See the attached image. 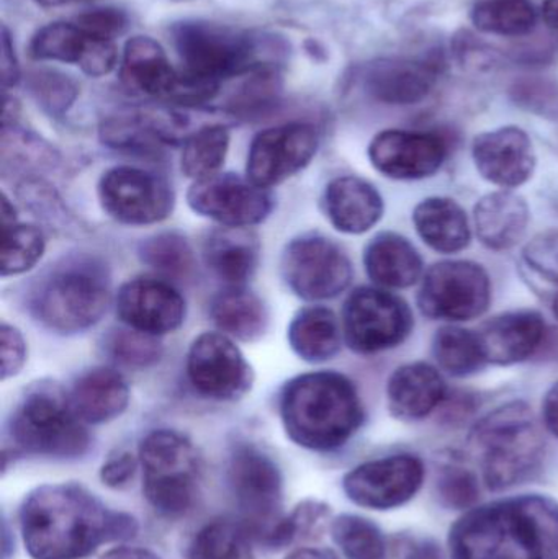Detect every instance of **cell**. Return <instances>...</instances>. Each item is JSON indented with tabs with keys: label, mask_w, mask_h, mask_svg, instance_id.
<instances>
[{
	"label": "cell",
	"mask_w": 558,
	"mask_h": 559,
	"mask_svg": "<svg viewBox=\"0 0 558 559\" xmlns=\"http://www.w3.org/2000/svg\"><path fill=\"white\" fill-rule=\"evenodd\" d=\"M20 528L33 559H79L102 545L131 540L138 522L105 508L82 486L45 485L23 501Z\"/></svg>",
	"instance_id": "obj_1"
},
{
	"label": "cell",
	"mask_w": 558,
	"mask_h": 559,
	"mask_svg": "<svg viewBox=\"0 0 558 559\" xmlns=\"http://www.w3.org/2000/svg\"><path fill=\"white\" fill-rule=\"evenodd\" d=\"M454 559H558V506L521 498L468 512L451 532Z\"/></svg>",
	"instance_id": "obj_2"
},
{
	"label": "cell",
	"mask_w": 558,
	"mask_h": 559,
	"mask_svg": "<svg viewBox=\"0 0 558 559\" xmlns=\"http://www.w3.org/2000/svg\"><path fill=\"white\" fill-rule=\"evenodd\" d=\"M281 419L295 445L311 452H333L363 426L364 406L349 378L337 371H313L285 384Z\"/></svg>",
	"instance_id": "obj_3"
},
{
	"label": "cell",
	"mask_w": 558,
	"mask_h": 559,
	"mask_svg": "<svg viewBox=\"0 0 558 559\" xmlns=\"http://www.w3.org/2000/svg\"><path fill=\"white\" fill-rule=\"evenodd\" d=\"M472 442L480 455L485 481L503 489L531 478L544 456V440L533 411L524 403L498 407L477 424Z\"/></svg>",
	"instance_id": "obj_4"
},
{
	"label": "cell",
	"mask_w": 558,
	"mask_h": 559,
	"mask_svg": "<svg viewBox=\"0 0 558 559\" xmlns=\"http://www.w3.org/2000/svg\"><path fill=\"white\" fill-rule=\"evenodd\" d=\"M108 305L110 282L105 269L94 261H71L39 283L32 311L49 331L78 334L97 324Z\"/></svg>",
	"instance_id": "obj_5"
},
{
	"label": "cell",
	"mask_w": 558,
	"mask_h": 559,
	"mask_svg": "<svg viewBox=\"0 0 558 559\" xmlns=\"http://www.w3.org/2000/svg\"><path fill=\"white\" fill-rule=\"evenodd\" d=\"M138 459L143 466V492L163 518H182L193 504L200 460L193 443L176 430L147 433Z\"/></svg>",
	"instance_id": "obj_6"
},
{
	"label": "cell",
	"mask_w": 558,
	"mask_h": 559,
	"mask_svg": "<svg viewBox=\"0 0 558 559\" xmlns=\"http://www.w3.org/2000/svg\"><path fill=\"white\" fill-rule=\"evenodd\" d=\"M16 450L48 459H81L91 449V436L69 401L52 390H36L22 401L10 423Z\"/></svg>",
	"instance_id": "obj_7"
},
{
	"label": "cell",
	"mask_w": 558,
	"mask_h": 559,
	"mask_svg": "<svg viewBox=\"0 0 558 559\" xmlns=\"http://www.w3.org/2000/svg\"><path fill=\"white\" fill-rule=\"evenodd\" d=\"M173 35L180 71L205 84L219 87L226 79L241 78L261 66L252 38L229 26L193 20L174 26Z\"/></svg>",
	"instance_id": "obj_8"
},
{
	"label": "cell",
	"mask_w": 558,
	"mask_h": 559,
	"mask_svg": "<svg viewBox=\"0 0 558 559\" xmlns=\"http://www.w3.org/2000/svg\"><path fill=\"white\" fill-rule=\"evenodd\" d=\"M228 483L241 509L249 537L275 547L282 518V473L277 463L258 447L239 445L228 465Z\"/></svg>",
	"instance_id": "obj_9"
},
{
	"label": "cell",
	"mask_w": 558,
	"mask_h": 559,
	"mask_svg": "<svg viewBox=\"0 0 558 559\" xmlns=\"http://www.w3.org/2000/svg\"><path fill=\"white\" fill-rule=\"evenodd\" d=\"M413 328L415 318L408 302L387 289L360 286L344 302V341L356 354L373 355L399 347Z\"/></svg>",
	"instance_id": "obj_10"
},
{
	"label": "cell",
	"mask_w": 558,
	"mask_h": 559,
	"mask_svg": "<svg viewBox=\"0 0 558 559\" xmlns=\"http://www.w3.org/2000/svg\"><path fill=\"white\" fill-rule=\"evenodd\" d=\"M491 280L477 262L442 261L429 267L418 293V306L429 319L472 321L487 312Z\"/></svg>",
	"instance_id": "obj_11"
},
{
	"label": "cell",
	"mask_w": 558,
	"mask_h": 559,
	"mask_svg": "<svg viewBox=\"0 0 558 559\" xmlns=\"http://www.w3.org/2000/svg\"><path fill=\"white\" fill-rule=\"evenodd\" d=\"M282 277L288 288L307 301L333 299L346 292L354 277L353 262L331 239L304 235L285 246Z\"/></svg>",
	"instance_id": "obj_12"
},
{
	"label": "cell",
	"mask_w": 558,
	"mask_h": 559,
	"mask_svg": "<svg viewBox=\"0 0 558 559\" xmlns=\"http://www.w3.org/2000/svg\"><path fill=\"white\" fill-rule=\"evenodd\" d=\"M97 193L102 210L127 226L157 225L173 215L176 205L170 183L138 167L108 169L98 180Z\"/></svg>",
	"instance_id": "obj_13"
},
{
	"label": "cell",
	"mask_w": 558,
	"mask_h": 559,
	"mask_svg": "<svg viewBox=\"0 0 558 559\" xmlns=\"http://www.w3.org/2000/svg\"><path fill=\"white\" fill-rule=\"evenodd\" d=\"M187 378L206 400H241L251 390L254 373L238 345L219 332H203L187 354Z\"/></svg>",
	"instance_id": "obj_14"
},
{
	"label": "cell",
	"mask_w": 558,
	"mask_h": 559,
	"mask_svg": "<svg viewBox=\"0 0 558 559\" xmlns=\"http://www.w3.org/2000/svg\"><path fill=\"white\" fill-rule=\"evenodd\" d=\"M320 134L313 124L287 123L256 134L246 160V177L271 189L304 170L317 156Z\"/></svg>",
	"instance_id": "obj_15"
},
{
	"label": "cell",
	"mask_w": 558,
	"mask_h": 559,
	"mask_svg": "<svg viewBox=\"0 0 558 559\" xmlns=\"http://www.w3.org/2000/svg\"><path fill=\"white\" fill-rule=\"evenodd\" d=\"M190 210L225 228H251L272 212V199L265 189L236 174H216L197 180L187 192Z\"/></svg>",
	"instance_id": "obj_16"
},
{
	"label": "cell",
	"mask_w": 558,
	"mask_h": 559,
	"mask_svg": "<svg viewBox=\"0 0 558 559\" xmlns=\"http://www.w3.org/2000/svg\"><path fill=\"white\" fill-rule=\"evenodd\" d=\"M425 479L422 460L393 455L356 466L344 476L347 498L360 508L389 511L415 498Z\"/></svg>",
	"instance_id": "obj_17"
},
{
	"label": "cell",
	"mask_w": 558,
	"mask_h": 559,
	"mask_svg": "<svg viewBox=\"0 0 558 559\" xmlns=\"http://www.w3.org/2000/svg\"><path fill=\"white\" fill-rule=\"evenodd\" d=\"M120 78L138 94L174 104L195 105L192 82L170 64L163 46L150 36L128 39L121 56Z\"/></svg>",
	"instance_id": "obj_18"
},
{
	"label": "cell",
	"mask_w": 558,
	"mask_h": 559,
	"mask_svg": "<svg viewBox=\"0 0 558 559\" xmlns=\"http://www.w3.org/2000/svg\"><path fill=\"white\" fill-rule=\"evenodd\" d=\"M444 138L425 131H380L369 144V159L377 173L393 180H422L435 176L446 157Z\"/></svg>",
	"instance_id": "obj_19"
},
{
	"label": "cell",
	"mask_w": 558,
	"mask_h": 559,
	"mask_svg": "<svg viewBox=\"0 0 558 559\" xmlns=\"http://www.w3.org/2000/svg\"><path fill=\"white\" fill-rule=\"evenodd\" d=\"M186 299L164 280L138 277L117 293V314L127 328L150 335L177 331L186 321Z\"/></svg>",
	"instance_id": "obj_20"
},
{
	"label": "cell",
	"mask_w": 558,
	"mask_h": 559,
	"mask_svg": "<svg viewBox=\"0 0 558 559\" xmlns=\"http://www.w3.org/2000/svg\"><path fill=\"white\" fill-rule=\"evenodd\" d=\"M478 174L503 190L518 189L536 170V151L526 131L503 127L478 134L472 144Z\"/></svg>",
	"instance_id": "obj_21"
},
{
	"label": "cell",
	"mask_w": 558,
	"mask_h": 559,
	"mask_svg": "<svg viewBox=\"0 0 558 559\" xmlns=\"http://www.w3.org/2000/svg\"><path fill=\"white\" fill-rule=\"evenodd\" d=\"M438 82V69L425 59L383 58L369 64L364 87L373 100L408 107L425 100Z\"/></svg>",
	"instance_id": "obj_22"
},
{
	"label": "cell",
	"mask_w": 558,
	"mask_h": 559,
	"mask_svg": "<svg viewBox=\"0 0 558 559\" xmlns=\"http://www.w3.org/2000/svg\"><path fill=\"white\" fill-rule=\"evenodd\" d=\"M478 335L487 364L510 367L536 354L546 337V321L531 309L504 312L488 321Z\"/></svg>",
	"instance_id": "obj_23"
},
{
	"label": "cell",
	"mask_w": 558,
	"mask_h": 559,
	"mask_svg": "<svg viewBox=\"0 0 558 559\" xmlns=\"http://www.w3.org/2000/svg\"><path fill=\"white\" fill-rule=\"evenodd\" d=\"M324 213L331 225L344 235H364L382 219L383 199L379 190L356 176L336 177L323 195Z\"/></svg>",
	"instance_id": "obj_24"
},
{
	"label": "cell",
	"mask_w": 558,
	"mask_h": 559,
	"mask_svg": "<svg viewBox=\"0 0 558 559\" xmlns=\"http://www.w3.org/2000/svg\"><path fill=\"white\" fill-rule=\"evenodd\" d=\"M448 396V386L438 368L426 361L402 365L387 383L390 413L400 420H422L438 409Z\"/></svg>",
	"instance_id": "obj_25"
},
{
	"label": "cell",
	"mask_w": 558,
	"mask_h": 559,
	"mask_svg": "<svg viewBox=\"0 0 558 559\" xmlns=\"http://www.w3.org/2000/svg\"><path fill=\"white\" fill-rule=\"evenodd\" d=\"M183 123L166 111H131L107 118L100 127L104 144L115 150L156 154L179 141Z\"/></svg>",
	"instance_id": "obj_26"
},
{
	"label": "cell",
	"mask_w": 558,
	"mask_h": 559,
	"mask_svg": "<svg viewBox=\"0 0 558 559\" xmlns=\"http://www.w3.org/2000/svg\"><path fill=\"white\" fill-rule=\"evenodd\" d=\"M115 39L104 38L72 22H55L43 26L29 43V56L36 61L78 64L84 72L92 71L107 55Z\"/></svg>",
	"instance_id": "obj_27"
},
{
	"label": "cell",
	"mask_w": 558,
	"mask_h": 559,
	"mask_svg": "<svg viewBox=\"0 0 558 559\" xmlns=\"http://www.w3.org/2000/svg\"><path fill=\"white\" fill-rule=\"evenodd\" d=\"M530 219L526 200L510 190L488 193L474 210L478 239L485 248L497 252L517 248L526 236Z\"/></svg>",
	"instance_id": "obj_28"
},
{
	"label": "cell",
	"mask_w": 558,
	"mask_h": 559,
	"mask_svg": "<svg viewBox=\"0 0 558 559\" xmlns=\"http://www.w3.org/2000/svg\"><path fill=\"white\" fill-rule=\"evenodd\" d=\"M69 404L82 423H110L127 411L130 388L118 371L92 368L72 384Z\"/></svg>",
	"instance_id": "obj_29"
},
{
	"label": "cell",
	"mask_w": 558,
	"mask_h": 559,
	"mask_svg": "<svg viewBox=\"0 0 558 559\" xmlns=\"http://www.w3.org/2000/svg\"><path fill=\"white\" fill-rule=\"evenodd\" d=\"M367 275L383 288H409L423 274L418 249L396 233H380L370 239L364 251Z\"/></svg>",
	"instance_id": "obj_30"
},
{
	"label": "cell",
	"mask_w": 558,
	"mask_h": 559,
	"mask_svg": "<svg viewBox=\"0 0 558 559\" xmlns=\"http://www.w3.org/2000/svg\"><path fill=\"white\" fill-rule=\"evenodd\" d=\"M413 223L419 238L441 254L464 251L472 241L467 213L448 197H429L416 205Z\"/></svg>",
	"instance_id": "obj_31"
},
{
	"label": "cell",
	"mask_w": 558,
	"mask_h": 559,
	"mask_svg": "<svg viewBox=\"0 0 558 559\" xmlns=\"http://www.w3.org/2000/svg\"><path fill=\"white\" fill-rule=\"evenodd\" d=\"M259 255L261 245L249 228L218 229L203 245V259L210 271L233 286H241L254 275Z\"/></svg>",
	"instance_id": "obj_32"
},
{
	"label": "cell",
	"mask_w": 558,
	"mask_h": 559,
	"mask_svg": "<svg viewBox=\"0 0 558 559\" xmlns=\"http://www.w3.org/2000/svg\"><path fill=\"white\" fill-rule=\"evenodd\" d=\"M288 344L301 360L321 364L341 350V325L336 314L324 306L300 309L287 331Z\"/></svg>",
	"instance_id": "obj_33"
},
{
	"label": "cell",
	"mask_w": 558,
	"mask_h": 559,
	"mask_svg": "<svg viewBox=\"0 0 558 559\" xmlns=\"http://www.w3.org/2000/svg\"><path fill=\"white\" fill-rule=\"evenodd\" d=\"M210 316L223 334L238 341H259L268 331L269 312L264 301L242 286L218 293L210 305Z\"/></svg>",
	"instance_id": "obj_34"
},
{
	"label": "cell",
	"mask_w": 558,
	"mask_h": 559,
	"mask_svg": "<svg viewBox=\"0 0 558 559\" xmlns=\"http://www.w3.org/2000/svg\"><path fill=\"white\" fill-rule=\"evenodd\" d=\"M58 151L38 134L19 124H2V174L20 173L23 177L39 176L58 167Z\"/></svg>",
	"instance_id": "obj_35"
},
{
	"label": "cell",
	"mask_w": 558,
	"mask_h": 559,
	"mask_svg": "<svg viewBox=\"0 0 558 559\" xmlns=\"http://www.w3.org/2000/svg\"><path fill=\"white\" fill-rule=\"evenodd\" d=\"M432 355L442 370L458 378L471 377L487 365L480 335L459 325H444L436 332Z\"/></svg>",
	"instance_id": "obj_36"
},
{
	"label": "cell",
	"mask_w": 558,
	"mask_h": 559,
	"mask_svg": "<svg viewBox=\"0 0 558 559\" xmlns=\"http://www.w3.org/2000/svg\"><path fill=\"white\" fill-rule=\"evenodd\" d=\"M471 19L482 33L520 38L533 32L537 12L531 0H478Z\"/></svg>",
	"instance_id": "obj_37"
},
{
	"label": "cell",
	"mask_w": 558,
	"mask_h": 559,
	"mask_svg": "<svg viewBox=\"0 0 558 559\" xmlns=\"http://www.w3.org/2000/svg\"><path fill=\"white\" fill-rule=\"evenodd\" d=\"M229 141V131L222 124H209L187 138L180 156L183 176L193 182L216 176L228 156Z\"/></svg>",
	"instance_id": "obj_38"
},
{
	"label": "cell",
	"mask_w": 558,
	"mask_h": 559,
	"mask_svg": "<svg viewBox=\"0 0 558 559\" xmlns=\"http://www.w3.org/2000/svg\"><path fill=\"white\" fill-rule=\"evenodd\" d=\"M138 255L144 265L167 278L192 280L197 272L192 246L180 233H159L143 239Z\"/></svg>",
	"instance_id": "obj_39"
},
{
	"label": "cell",
	"mask_w": 558,
	"mask_h": 559,
	"mask_svg": "<svg viewBox=\"0 0 558 559\" xmlns=\"http://www.w3.org/2000/svg\"><path fill=\"white\" fill-rule=\"evenodd\" d=\"M16 197L28 212L56 233L71 235L74 231H84L81 219L75 218L74 213L69 210L55 187L41 177H22L16 186Z\"/></svg>",
	"instance_id": "obj_40"
},
{
	"label": "cell",
	"mask_w": 558,
	"mask_h": 559,
	"mask_svg": "<svg viewBox=\"0 0 558 559\" xmlns=\"http://www.w3.org/2000/svg\"><path fill=\"white\" fill-rule=\"evenodd\" d=\"M187 559H256L251 537L242 525L215 521L193 537Z\"/></svg>",
	"instance_id": "obj_41"
},
{
	"label": "cell",
	"mask_w": 558,
	"mask_h": 559,
	"mask_svg": "<svg viewBox=\"0 0 558 559\" xmlns=\"http://www.w3.org/2000/svg\"><path fill=\"white\" fill-rule=\"evenodd\" d=\"M331 535L347 559H387L385 538L367 519L340 515L331 522Z\"/></svg>",
	"instance_id": "obj_42"
},
{
	"label": "cell",
	"mask_w": 558,
	"mask_h": 559,
	"mask_svg": "<svg viewBox=\"0 0 558 559\" xmlns=\"http://www.w3.org/2000/svg\"><path fill=\"white\" fill-rule=\"evenodd\" d=\"M45 249V235L36 226L16 223L3 229L2 277H16L32 271Z\"/></svg>",
	"instance_id": "obj_43"
},
{
	"label": "cell",
	"mask_w": 558,
	"mask_h": 559,
	"mask_svg": "<svg viewBox=\"0 0 558 559\" xmlns=\"http://www.w3.org/2000/svg\"><path fill=\"white\" fill-rule=\"evenodd\" d=\"M105 354L130 368H147L163 357V345L156 335L144 334L134 329H111L104 338Z\"/></svg>",
	"instance_id": "obj_44"
},
{
	"label": "cell",
	"mask_w": 558,
	"mask_h": 559,
	"mask_svg": "<svg viewBox=\"0 0 558 559\" xmlns=\"http://www.w3.org/2000/svg\"><path fill=\"white\" fill-rule=\"evenodd\" d=\"M29 88L38 104L52 115H61L74 104L78 87L68 75L55 71L35 72L29 79Z\"/></svg>",
	"instance_id": "obj_45"
},
{
	"label": "cell",
	"mask_w": 558,
	"mask_h": 559,
	"mask_svg": "<svg viewBox=\"0 0 558 559\" xmlns=\"http://www.w3.org/2000/svg\"><path fill=\"white\" fill-rule=\"evenodd\" d=\"M514 104L539 117L558 118V85L546 79H523L511 88Z\"/></svg>",
	"instance_id": "obj_46"
},
{
	"label": "cell",
	"mask_w": 558,
	"mask_h": 559,
	"mask_svg": "<svg viewBox=\"0 0 558 559\" xmlns=\"http://www.w3.org/2000/svg\"><path fill=\"white\" fill-rule=\"evenodd\" d=\"M523 259L539 277L558 283V231L541 233L531 239L524 246Z\"/></svg>",
	"instance_id": "obj_47"
},
{
	"label": "cell",
	"mask_w": 558,
	"mask_h": 559,
	"mask_svg": "<svg viewBox=\"0 0 558 559\" xmlns=\"http://www.w3.org/2000/svg\"><path fill=\"white\" fill-rule=\"evenodd\" d=\"M328 518H330V508L323 502H301L287 518L292 542L313 538L314 534L320 532L321 525L328 521Z\"/></svg>",
	"instance_id": "obj_48"
},
{
	"label": "cell",
	"mask_w": 558,
	"mask_h": 559,
	"mask_svg": "<svg viewBox=\"0 0 558 559\" xmlns=\"http://www.w3.org/2000/svg\"><path fill=\"white\" fill-rule=\"evenodd\" d=\"M0 357H2V380L16 377L22 371L26 364V347L25 337L19 329L13 325L2 322L0 328Z\"/></svg>",
	"instance_id": "obj_49"
},
{
	"label": "cell",
	"mask_w": 558,
	"mask_h": 559,
	"mask_svg": "<svg viewBox=\"0 0 558 559\" xmlns=\"http://www.w3.org/2000/svg\"><path fill=\"white\" fill-rule=\"evenodd\" d=\"M74 20L88 32L104 36V38L115 39L127 28V15L121 10L111 9V7L87 10V12L75 16Z\"/></svg>",
	"instance_id": "obj_50"
},
{
	"label": "cell",
	"mask_w": 558,
	"mask_h": 559,
	"mask_svg": "<svg viewBox=\"0 0 558 559\" xmlns=\"http://www.w3.org/2000/svg\"><path fill=\"white\" fill-rule=\"evenodd\" d=\"M477 481L471 473L452 468L441 479V495L454 508H468L477 499Z\"/></svg>",
	"instance_id": "obj_51"
},
{
	"label": "cell",
	"mask_w": 558,
	"mask_h": 559,
	"mask_svg": "<svg viewBox=\"0 0 558 559\" xmlns=\"http://www.w3.org/2000/svg\"><path fill=\"white\" fill-rule=\"evenodd\" d=\"M140 459L130 452H121L118 455L110 456L107 462L102 465L100 479L105 486L111 489H121L133 479L136 473Z\"/></svg>",
	"instance_id": "obj_52"
},
{
	"label": "cell",
	"mask_w": 558,
	"mask_h": 559,
	"mask_svg": "<svg viewBox=\"0 0 558 559\" xmlns=\"http://www.w3.org/2000/svg\"><path fill=\"white\" fill-rule=\"evenodd\" d=\"M20 79L19 62L13 52L12 41L5 26L2 28V84L3 88L13 87Z\"/></svg>",
	"instance_id": "obj_53"
},
{
	"label": "cell",
	"mask_w": 558,
	"mask_h": 559,
	"mask_svg": "<svg viewBox=\"0 0 558 559\" xmlns=\"http://www.w3.org/2000/svg\"><path fill=\"white\" fill-rule=\"evenodd\" d=\"M543 417L547 429L558 437V381L547 391L543 401Z\"/></svg>",
	"instance_id": "obj_54"
},
{
	"label": "cell",
	"mask_w": 558,
	"mask_h": 559,
	"mask_svg": "<svg viewBox=\"0 0 558 559\" xmlns=\"http://www.w3.org/2000/svg\"><path fill=\"white\" fill-rule=\"evenodd\" d=\"M102 559H161L146 548L118 547L107 551Z\"/></svg>",
	"instance_id": "obj_55"
},
{
	"label": "cell",
	"mask_w": 558,
	"mask_h": 559,
	"mask_svg": "<svg viewBox=\"0 0 558 559\" xmlns=\"http://www.w3.org/2000/svg\"><path fill=\"white\" fill-rule=\"evenodd\" d=\"M285 559H337V557L333 551L321 550V548H301Z\"/></svg>",
	"instance_id": "obj_56"
},
{
	"label": "cell",
	"mask_w": 558,
	"mask_h": 559,
	"mask_svg": "<svg viewBox=\"0 0 558 559\" xmlns=\"http://www.w3.org/2000/svg\"><path fill=\"white\" fill-rule=\"evenodd\" d=\"M543 19L549 28L558 32V0H544Z\"/></svg>",
	"instance_id": "obj_57"
},
{
	"label": "cell",
	"mask_w": 558,
	"mask_h": 559,
	"mask_svg": "<svg viewBox=\"0 0 558 559\" xmlns=\"http://www.w3.org/2000/svg\"><path fill=\"white\" fill-rule=\"evenodd\" d=\"M406 559H442L441 551L431 544H423L409 551Z\"/></svg>",
	"instance_id": "obj_58"
},
{
	"label": "cell",
	"mask_w": 558,
	"mask_h": 559,
	"mask_svg": "<svg viewBox=\"0 0 558 559\" xmlns=\"http://www.w3.org/2000/svg\"><path fill=\"white\" fill-rule=\"evenodd\" d=\"M16 210L15 206L10 203L9 197L3 193L2 195V229L10 228V226L16 225Z\"/></svg>",
	"instance_id": "obj_59"
},
{
	"label": "cell",
	"mask_w": 558,
	"mask_h": 559,
	"mask_svg": "<svg viewBox=\"0 0 558 559\" xmlns=\"http://www.w3.org/2000/svg\"><path fill=\"white\" fill-rule=\"evenodd\" d=\"M45 7H59L66 5V3L84 2V0H36Z\"/></svg>",
	"instance_id": "obj_60"
},
{
	"label": "cell",
	"mask_w": 558,
	"mask_h": 559,
	"mask_svg": "<svg viewBox=\"0 0 558 559\" xmlns=\"http://www.w3.org/2000/svg\"><path fill=\"white\" fill-rule=\"evenodd\" d=\"M554 312H556L558 319V298L556 299V302H554Z\"/></svg>",
	"instance_id": "obj_61"
},
{
	"label": "cell",
	"mask_w": 558,
	"mask_h": 559,
	"mask_svg": "<svg viewBox=\"0 0 558 559\" xmlns=\"http://www.w3.org/2000/svg\"><path fill=\"white\" fill-rule=\"evenodd\" d=\"M557 206H558V202H557Z\"/></svg>",
	"instance_id": "obj_62"
}]
</instances>
